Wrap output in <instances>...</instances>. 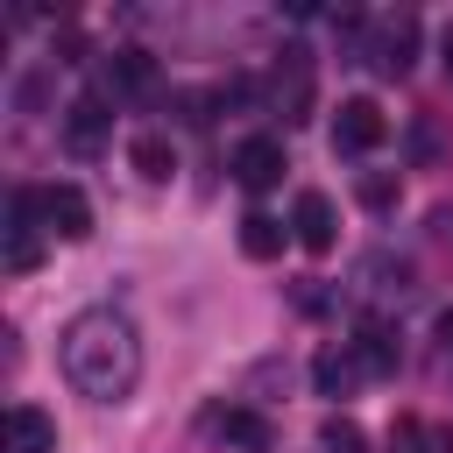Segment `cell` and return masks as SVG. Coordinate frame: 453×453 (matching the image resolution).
I'll return each instance as SVG.
<instances>
[{
  "label": "cell",
  "instance_id": "obj_15",
  "mask_svg": "<svg viewBox=\"0 0 453 453\" xmlns=\"http://www.w3.org/2000/svg\"><path fill=\"white\" fill-rule=\"evenodd\" d=\"M389 453H453V432L425 425V418H396L389 425Z\"/></svg>",
  "mask_w": 453,
  "mask_h": 453
},
{
  "label": "cell",
  "instance_id": "obj_2",
  "mask_svg": "<svg viewBox=\"0 0 453 453\" xmlns=\"http://www.w3.org/2000/svg\"><path fill=\"white\" fill-rule=\"evenodd\" d=\"M7 241H0V262H7V276H28L35 262H42V191H7V226H0Z\"/></svg>",
  "mask_w": 453,
  "mask_h": 453
},
{
  "label": "cell",
  "instance_id": "obj_7",
  "mask_svg": "<svg viewBox=\"0 0 453 453\" xmlns=\"http://www.w3.org/2000/svg\"><path fill=\"white\" fill-rule=\"evenodd\" d=\"M42 226H50L57 241H85V234H92V198H85L78 184H50V191H42Z\"/></svg>",
  "mask_w": 453,
  "mask_h": 453
},
{
  "label": "cell",
  "instance_id": "obj_14",
  "mask_svg": "<svg viewBox=\"0 0 453 453\" xmlns=\"http://www.w3.org/2000/svg\"><path fill=\"white\" fill-rule=\"evenodd\" d=\"M219 439L241 446V453H269V446H276V432H269L262 411H219Z\"/></svg>",
  "mask_w": 453,
  "mask_h": 453
},
{
  "label": "cell",
  "instance_id": "obj_1",
  "mask_svg": "<svg viewBox=\"0 0 453 453\" xmlns=\"http://www.w3.org/2000/svg\"><path fill=\"white\" fill-rule=\"evenodd\" d=\"M57 354H64L71 389L92 396V403H120V396H134V382H142V333H134V319L113 311V304L78 311V319L64 326V347H57Z\"/></svg>",
  "mask_w": 453,
  "mask_h": 453
},
{
  "label": "cell",
  "instance_id": "obj_8",
  "mask_svg": "<svg viewBox=\"0 0 453 453\" xmlns=\"http://www.w3.org/2000/svg\"><path fill=\"white\" fill-rule=\"evenodd\" d=\"M276 113H283V127H297L311 113V57L304 50H283V64H276Z\"/></svg>",
  "mask_w": 453,
  "mask_h": 453
},
{
  "label": "cell",
  "instance_id": "obj_21",
  "mask_svg": "<svg viewBox=\"0 0 453 453\" xmlns=\"http://www.w3.org/2000/svg\"><path fill=\"white\" fill-rule=\"evenodd\" d=\"M439 340H446V354H453V304L439 311Z\"/></svg>",
  "mask_w": 453,
  "mask_h": 453
},
{
  "label": "cell",
  "instance_id": "obj_12",
  "mask_svg": "<svg viewBox=\"0 0 453 453\" xmlns=\"http://www.w3.org/2000/svg\"><path fill=\"white\" fill-rule=\"evenodd\" d=\"M127 163H134V177H142V184H170V170H177V149H170V134L142 127V134L127 142Z\"/></svg>",
  "mask_w": 453,
  "mask_h": 453
},
{
  "label": "cell",
  "instance_id": "obj_10",
  "mask_svg": "<svg viewBox=\"0 0 453 453\" xmlns=\"http://www.w3.org/2000/svg\"><path fill=\"white\" fill-rule=\"evenodd\" d=\"M347 347H354L361 375H396V361H403V347H396V326H382V319H361Z\"/></svg>",
  "mask_w": 453,
  "mask_h": 453
},
{
  "label": "cell",
  "instance_id": "obj_13",
  "mask_svg": "<svg viewBox=\"0 0 453 453\" xmlns=\"http://www.w3.org/2000/svg\"><path fill=\"white\" fill-rule=\"evenodd\" d=\"M283 241H290V226H283L276 212H248V219H241V255H248V262H276Z\"/></svg>",
  "mask_w": 453,
  "mask_h": 453
},
{
  "label": "cell",
  "instance_id": "obj_5",
  "mask_svg": "<svg viewBox=\"0 0 453 453\" xmlns=\"http://www.w3.org/2000/svg\"><path fill=\"white\" fill-rule=\"evenodd\" d=\"M106 134H113L106 99H99V92H78V99L64 106V149H71V156H99V149H106Z\"/></svg>",
  "mask_w": 453,
  "mask_h": 453
},
{
  "label": "cell",
  "instance_id": "obj_6",
  "mask_svg": "<svg viewBox=\"0 0 453 453\" xmlns=\"http://www.w3.org/2000/svg\"><path fill=\"white\" fill-rule=\"evenodd\" d=\"M234 184H241V191L283 184V142H276V134H248V142L234 149Z\"/></svg>",
  "mask_w": 453,
  "mask_h": 453
},
{
  "label": "cell",
  "instance_id": "obj_9",
  "mask_svg": "<svg viewBox=\"0 0 453 453\" xmlns=\"http://www.w3.org/2000/svg\"><path fill=\"white\" fill-rule=\"evenodd\" d=\"M411 57H418V21H411V14L382 21V28H375V50H368V64H375L382 78H403V71H411Z\"/></svg>",
  "mask_w": 453,
  "mask_h": 453
},
{
  "label": "cell",
  "instance_id": "obj_3",
  "mask_svg": "<svg viewBox=\"0 0 453 453\" xmlns=\"http://www.w3.org/2000/svg\"><path fill=\"white\" fill-rule=\"evenodd\" d=\"M382 134H389V120H382V106L368 92L340 99V113H333V149L340 156H368V149H382Z\"/></svg>",
  "mask_w": 453,
  "mask_h": 453
},
{
  "label": "cell",
  "instance_id": "obj_11",
  "mask_svg": "<svg viewBox=\"0 0 453 453\" xmlns=\"http://www.w3.org/2000/svg\"><path fill=\"white\" fill-rule=\"evenodd\" d=\"M7 453H57V418L35 403H14L7 411Z\"/></svg>",
  "mask_w": 453,
  "mask_h": 453
},
{
  "label": "cell",
  "instance_id": "obj_4",
  "mask_svg": "<svg viewBox=\"0 0 453 453\" xmlns=\"http://www.w3.org/2000/svg\"><path fill=\"white\" fill-rule=\"evenodd\" d=\"M290 241H297L304 255H333V241H340V212H333L326 191H297V205H290Z\"/></svg>",
  "mask_w": 453,
  "mask_h": 453
},
{
  "label": "cell",
  "instance_id": "obj_17",
  "mask_svg": "<svg viewBox=\"0 0 453 453\" xmlns=\"http://www.w3.org/2000/svg\"><path fill=\"white\" fill-rule=\"evenodd\" d=\"M106 78H113L120 92H142V85L156 78V64H149V50H113V57H106Z\"/></svg>",
  "mask_w": 453,
  "mask_h": 453
},
{
  "label": "cell",
  "instance_id": "obj_19",
  "mask_svg": "<svg viewBox=\"0 0 453 453\" xmlns=\"http://www.w3.org/2000/svg\"><path fill=\"white\" fill-rule=\"evenodd\" d=\"M361 198H368V205H389L396 184H389V177H361Z\"/></svg>",
  "mask_w": 453,
  "mask_h": 453
},
{
  "label": "cell",
  "instance_id": "obj_18",
  "mask_svg": "<svg viewBox=\"0 0 453 453\" xmlns=\"http://www.w3.org/2000/svg\"><path fill=\"white\" fill-rule=\"evenodd\" d=\"M319 446H326V453H368V432H361L354 418H326V425H319Z\"/></svg>",
  "mask_w": 453,
  "mask_h": 453
},
{
  "label": "cell",
  "instance_id": "obj_16",
  "mask_svg": "<svg viewBox=\"0 0 453 453\" xmlns=\"http://www.w3.org/2000/svg\"><path fill=\"white\" fill-rule=\"evenodd\" d=\"M354 375H361L354 347H326V354L311 361V382H319V396H347V389H354Z\"/></svg>",
  "mask_w": 453,
  "mask_h": 453
},
{
  "label": "cell",
  "instance_id": "obj_20",
  "mask_svg": "<svg viewBox=\"0 0 453 453\" xmlns=\"http://www.w3.org/2000/svg\"><path fill=\"white\" fill-rule=\"evenodd\" d=\"M439 64H446V78H453V28L439 35Z\"/></svg>",
  "mask_w": 453,
  "mask_h": 453
}]
</instances>
